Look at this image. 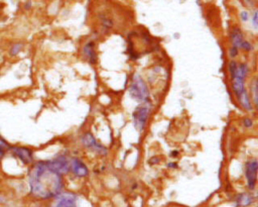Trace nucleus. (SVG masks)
Segmentation results:
<instances>
[{
  "label": "nucleus",
  "mask_w": 258,
  "mask_h": 207,
  "mask_svg": "<svg viewBox=\"0 0 258 207\" xmlns=\"http://www.w3.org/2000/svg\"><path fill=\"white\" fill-rule=\"evenodd\" d=\"M30 192L43 199L56 197L60 194L64 182L63 175L53 170L48 161L38 162L31 168L28 175Z\"/></svg>",
  "instance_id": "1"
},
{
  "label": "nucleus",
  "mask_w": 258,
  "mask_h": 207,
  "mask_svg": "<svg viewBox=\"0 0 258 207\" xmlns=\"http://www.w3.org/2000/svg\"><path fill=\"white\" fill-rule=\"evenodd\" d=\"M128 93L133 100L137 101L139 103L149 102V98H150L149 89L147 87L146 83L144 82V80L139 74L133 75L131 83L129 85Z\"/></svg>",
  "instance_id": "2"
},
{
  "label": "nucleus",
  "mask_w": 258,
  "mask_h": 207,
  "mask_svg": "<svg viewBox=\"0 0 258 207\" xmlns=\"http://www.w3.org/2000/svg\"><path fill=\"white\" fill-rule=\"evenodd\" d=\"M151 111V104L149 102L141 103L136 107L133 112V124L134 127L138 132H142L145 127L147 119L149 117V113Z\"/></svg>",
  "instance_id": "3"
},
{
  "label": "nucleus",
  "mask_w": 258,
  "mask_h": 207,
  "mask_svg": "<svg viewBox=\"0 0 258 207\" xmlns=\"http://www.w3.org/2000/svg\"><path fill=\"white\" fill-rule=\"evenodd\" d=\"M81 142H82L83 146L86 148H88V150L96 153V154H98V155L106 156L108 154L107 147H104L103 145H101L100 142H98L97 139L95 138V137L90 132H85L83 136L81 137Z\"/></svg>",
  "instance_id": "4"
},
{
  "label": "nucleus",
  "mask_w": 258,
  "mask_h": 207,
  "mask_svg": "<svg viewBox=\"0 0 258 207\" xmlns=\"http://www.w3.org/2000/svg\"><path fill=\"white\" fill-rule=\"evenodd\" d=\"M257 170H258V161L253 158L246 162L245 164V176L247 180V186L250 190H253L256 186L257 182Z\"/></svg>",
  "instance_id": "5"
},
{
  "label": "nucleus",
  "mask_w": 258,
  "mask_h": 207,
  "mask_svg": "<svg viewBox=\"0 0 258 207\" xmlns=\"http://www.w3.org/2000/svg\"><path fill=\"white\" fill-rule=\"evenodd\" d=\"M48 163L53 170H56L62 175L67 174L70 171V161L64 155L58 156L55 159L48 161Z\"/></svg>",
  "instance_id": "6"
},
{
  "label": "nucleus",
  "mask_w": 258,
  "mask_h": 207,
  "mask_svg": "<svg viewBox=\"0 0 258 207\" xmlns=\"http://www.w3.org/2000/svg\"><path fill=\"white\" fill-rule=\"evenodd\" d=\"M56 202L53 207H77V195L72 192L60 193L56 196Z\"/></svg>",
  "instance_id": "7"
},
{
  "label": "nucleus",
  "mask_w": 258,
  "mask_h": 207,
  "mask_svg": "<svg viewBox=\"0 0 258 207\" xmlns=\"http://www.w3.org/2000/svg\"><path fill=\"white\" fill-rule=\"evenodd\" d=\"M70 170L75 176L79 178L87 177L89 175V169L82 160L78 158H73L70 162Z\"/></svg>",
  "instance_id": "8"
},
{
  "label": "nucleus",
  "mask_w": 258,
  "mask_h": 207,
  "mask_svg": "<svg viewBox=\"0 0 258 207\" xmlns=\"http://www.w3.org/2000/svg\"><path fill=\"white\" fill-rule=\"evenodd\" d=\"M11 151L13 154L18 157V159L23 164H30L33 160V153L28 147H12Z\"/></svg>",
  "instance_id": "9"
},
{
  "label": "nucleus",
  "mask_w": 258,
  "mask_h": 207,
  "mask_svg": "<svg viewBox=\"0 0 258 207\" xmlns=\"http://www.w3.org/2000/svg\"><path fill=\"white\" fill-rule=\"evenodd\" d=\"M94 47L95 44L93 42H88L83 48V54L90 64H96L97 63V54Z\"/></svg>",
  "instance_id": "10"
},
{
  "label": "nucleus",
  "mask_w": 258,
  "mask_h": 207,
  "mask_svg": "<svg viewBox=\"0 0 258 207\" xmlns=\"http://www.w3.org/2000/svg\"><path fill=\"white\" fill-rule=\"evenodd\" d=\"M244 40L245 39H244L242 30L239 28H237V26L233 28L232 33H231V43H232V47L237 48L238 49H241Z\"/></svg>",
  "instance_id": "11"
},
{
  "label": "nucleus",
  "mask_w": 258,
  "mask_h": 207,
  "mask_svg": "<svg viewBox=\"0 0 258 207\" xmlns=\"http://www.w3.org/2000/svg\"><path fill=\"white\" fill-rule=\"evenodd\" d=\"M237 99H238L240 105L242 106L243 109H245L246 111H249V112L253 110L252 103H251V100H250V96H249L247 90H245V91L242 92L241 94H239V95L237 96Z\"/></svg>",
  "instance_id": "12"
},
{
  "label": "nucleus",
  "mask_w": 258,
  "mask_h": 207,
  "mask_svg": "<svg viewBox=\"0 0 258 207\" xmlns=\"http://www.w3.org/2000/svg\"><path fill=\"white\" fill-rule=\"evenodd\" d=\"M253 201H254V196H253L252 194H249V193H243V194H240L237 197L236 203L239 206H247V205H250Z\"/></svg>",
  "instance_id": "13"
},
{
  "label": "nucleus",
  "mask_w": 258,
  "mask_h": 207,
  "mask_svg": "<svg viewBox=\"0 0 258 207\" xmlns=\"http://www.w3.org/2000/svg\"><path fill=\"white\" fill-rule=\"evenodd\" d=\"M5 147H9V145L4 141V139L0 137V160L3 158L4 156V148Z\"/></svg>",
  "instance_id": "14"
},
{
  "label": "nucleus",
  "mask_w": 258,
  "mask_h": 207,
  "mask_svg": "<svg viewBox=\"0 0 258 207\" xmlns=\"http://www.w3.org/2000/svg\"><path fill=\"white\" fill-rule=\"evenodd\" d=\"M21 48H22V44H21L20 43L14 44H13V46H12L11 49H10V54H11L12 56H15V55H17V54H18V53L20 52Z\"/></svg>",
  "instance_id": "15"
},
{
  "label": "nucleus",
  "mask_w": 258,
  "mask_h": 207,
  "mask_svg": "<svg viewBox=\"0 0 258 207\" xmlns=\"http://www.w3.org/2000/svg\"><path fill=\"white\" fill-rule=\"evenodd\" d=\"M236 69H237V63L232 60V61L229 63V72H230L231 78L234 77L235 72H236Z\"/></svg>",
  "instance_id": "16"
},
{
  "label": "nucleus",
  "mask_w": 258,
  "mask_h": 207,
  "mask_svg": "<svg viewBox=\"0 0 258 207\" xmlns=\"http://www.w3.org/2000/svg\"><path fill=\"white\" fill-rule=\"evenodd\" d=\"M101 20H102L103 28H112V26H113V22H112V20L110 18H107V17H103Z\"/></svg>",
  "instance_id": "17"
},
{
  "label": "nucleus",
  "mask_w": 258,
  "mask_h": 207,
  "mask_svg": "<svg viewBox=\"0 0 258 207\" xmlns=\"http://www.w3.org/2000/svg\"><path fill=\"white\" fill-rule=\"evenodd\" d=\"M242 124H243V127H246V128H250L253 127V120L251 118H249V117H246V118H244L243 121H242Z\"/></svg>",
  "instance_id": "18"
},
{
  "label": "nucleus",
  "mask_w": 258,
  "mask_h": 207,
  "mask_svg": "<svg viewBox=\"0 0 258 207\" xmlns=\"http://www.w3.org/2000/svg\"><path fill=\"white\" fill-rule=\"evenodd\" d=\"M238 49L237 48H235V47H231L230 49H229V56L232 58V59H234L235 57H237L238 56Z\"/></svg>",
  "instance_id": "19"
},
{
  "label": "nucleus",
  "mask_w": 258,
  "mask_h": 207,
  "mask_svg": "<svg viewBox=\"0 0 258 207\" xmlns=\"http://www.w3.org/2000/svg\"><path fill=\"white\" fill-rule=\"evenodd\" d=\"M241 49H245V51H252V49H253V46H252L251 43L247 42V40H244V43L242 44Z\"/></svg>",
  "instance_id": "20"
},
{
  "label": "nucleus",
  "mask_w": 258,
  "mask_h": 207,
  "mask_svg": "<svg viewBox=\"0 0 258 207\" xmlns=\"http://www.w3.org/2000/svg\"><path fill=\"white\" fill-rule=\"evenodd\" d=\"M252 23H253V25H254V28H258V13H257V11H255L254 14H253Z\"/></svg>",
  "instance_id": "21"
},
{
  "label": "nucleus",
  "mask_w": 258,
  "mask_h": 207,
  "mask_svg": "<svg viewBox=\"0 0 258 207\" xmlns=\"http://www.w3.org/2000/svg\"><path fill=\"white\" fill-rule=\"evenodd\" d=\"M159 161H160V159L158 158V157H155V156H153L152 158H150V159H149L148 163L150 164V165H155V164H157V163H159Z\"/></svg>",
  "instance_id": "22"
},
{
  "label": "nucleus",
  "mask_w": 258,
  "mask_h": 207,
  "mask_svg": "<svg viewBox=\"0 0 258 207\" xmlns=\"http://www.w3.org/2000/svg\"><path fill=\"white\" fill-rule=\"evenodd\" d=\"M253 94H254V102L255 105H257V83L256 81L253 84Z\"/></svg>",
  "instance_id": "23"
},
{
  "label": "nucleus",
  "mask_w": 258,
  "mask_h": 207,
  "mask_svg": "<svg viewBox=\"0 0 258 207\" xmlns=\"http://www.w3.org/2000/svg\"><path fill=\"white\" fill-rule=\"evenodd\" d=\"M240 16H241V19L243 21H247L248 18H249V14H248L247 11H242L241 14H240Z\"/></svg>",
  "instance_id": "24"
},
{
  "label": "nucleus",
  "mask_w": 258,
  "mask_h": 207,
  "mask_svg": "<svg viewBox=\"0 0 258 207\" xmlns=\"http://www.w3.org/2000/svg\"><path fill=\"white\" fill-rule=\"evenodd\" d=\"M167 167L169 168H178V164L176 163H169L167 164Z\"/></svg>",
  "instance_id": "25"
},
{
  "label": "nucleus",
  "mask_w": 258,
  "mask_h": 207,
  "mask_svg": "<svg viewBox=\"0 0 258 207\" xmlns=\"http://www.w3.org/2000/svg\"><path fill=\"white\" fill-rule=\"evenodd\" d=\"M171 157H173V158H175V157H178V155H179V152L178 151H175V152H173L171 153Z\"/></svg>",
  "instance_id": "26"
},
{
  "label": "nucleus",
  "mask_w": 258,
  "mask_h": 207,
  "mask_svg": "<svg viewBox=\"0 0 258 207\" xmlns=\"http://www.w3.org/2000/svg\"><path fill=\"white\" fill-rule=\"evenodd\" d=\"M247 1H252V0H247Z\"/></svg>",
  "instance_id": "27"
}]
</instances>
